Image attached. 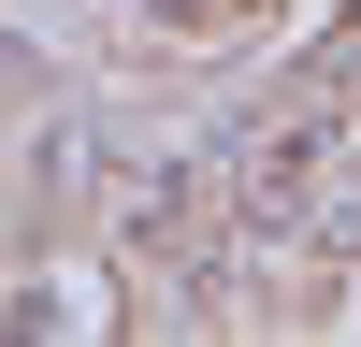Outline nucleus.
<instances>
[{
    "mask_svg": "<svg viewBox=\"0 0 361 347\" xmlns=\"http://www.w3.org/2000/svg\"><path fill=\"white\" fill-rule=\"evenodd\" d=\"M318 188H333V116H289V130H260V145H246V231L318 217Z\"/></svg>",
    "mask_w": 361,
    "mask_h": 347,
    "instance_id": "1",
    "label": "nucleus"
}]
</instances>
